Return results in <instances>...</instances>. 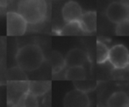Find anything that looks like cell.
<instances>
[{
  "label": "cell",
  "instance_id": "obj_20",
  "mask_svg": "<svg viewBox=\"0 0 129 107\" xmlns=\"http://www.w3.org/2000/svg\"><path fill=\"white\" fill-rule=\"evenodd\" d=\"M115 33L118 36H129V18L120 23L117 24L115 27Z\"/></svg>",
  "mask_w": 129,
  "mask_h": 107
},
{
  "label": "cell",
  "instance_id": "obj_21",
  "mask_svg": "<svg viewBox=\"0 0 129 107\" xmlns=\"http://www.w3.org/2000/svg\"><path fill=\"white\" fill-rule=\"evenodd\" d=\"M128 107H129V106H128Z\"/></svg>",
  "mask_w": 129,
  "mask_h": 107
},
{
  "label": "cell",
  "instance_id": "obj_12",
  "mask_svg": "<svg viewBox=\"0 0 129 107\" xmlns=\"http://www.w3.org/2000/svg\"><path fill=\"white\" fill-rule=\"evenodd\" d=\"M51 87L49 81H30L29 82V92L40 97L46 94Z\"/></svg>",
  "mask_w": 129,
  "mask_h": 107
},
{
  "label": "cell",
  "instance_id": "obj_1",
  "mask_svg": "<svg viewBox=\"0 0 129 107\" xmlns=\"http://www.w3.org/2000/svg\"><path fill=\"white\" fill-rule=\"evenodd\" d=\"M16 10L20 13L28 24H42L47 19L48 4L47 0H18Z\"/></svg>",
  "mask_w": 129,
  "mask_h": 107
},
{
  "label": "cell",
  "instance_id": "obj_7",
  "mask_svg": "<svg viewBox=\"0 0 129 107\" xmlns=\"http://www.w3.org/2000/svg\"><path fill=\"white\" fill-rule=\"evenodd\" d=\"M90 101L87 92L83 90H72L65 95L63 107H90Z\"/></svg>",
  "mask_w": 129,
  "mask_h": 107
},
{
  "label": "cell",
  "instance_id": "obj_4",
  "mask_svg": "<svg viewBox=\"0 0 129 107\" xmlns=\"http://www.w3.org/2000/svg\"><path fill=\"white\" fill-rule=\"evenodd\" d=\"M29 92V82L26 80L9 81L8 103L12 106H20L25 96Z\"/></svg>",
  "mask_w": 129,
  "mask_h": 107
},
{
  "label": "cell",
  "instance_id": "obj_17",
  "mask_svg": "<svg viewBox=\"0 0 129 107\" xmlns=\"http://www.w3.org/2000/svg\"><path fill=\"white\" fill-rule=\"evenodd\" d=\"M74 86L76 89L80 90H83L84 92H89L93 90L96 88V83L93 80H89V79H83V80L74 81Z\"/></svg>",
  "mask_w": 129,
  "mask_h": 107
},
{
  "label": "cell",
  "instance_id": "obj_15",
  "mask_svg": "<svg viewBox=\"0 0 129 107\" xmlns=\"http://www.w3.org/2000/svg\"><path fill=\"white\" fill-rule=\"evenodd\" d=\"M83 33V32L78 22L66 23L64 26L60 30V34L64 36H76Z\"/></svg>",
  "mask_w": 129,
  "mask_h": 107
},
{
  "label": "cell",
  "instance_id": "obj_5",
  "mask_svg": "<svg viewBox=\"0 0 129 107\" xmlns=\"http://www.w3.org/2000/svg\"><path fill=\"white\" fill-rule=\"evenodd\" d=\"M108 61L115 69H124L129 65V50L124 44H118L109 50Z\"/></svg>",
  "mask_w": 129,
  "mask_h": 107
},
{
  "label": "cell",
  "instance_id": "obj_11",
  "mask_svg": "<svg viewBox=\"0 0 129 107\" xmlns=\"http://www.w3.org/2000/svg\"><path fill=\"white\" fill-rule=\"evenodd\" d=\"M107 107H128L129 97L124 92H115L109 97L106 101Z\"/></svg>",
  "mask_w": 129,
  "mask_h": 107
},
{
  "label": "cell",
  "instance_id": "obj_3",
  "mask_svg": "<svg viewBox=\"0 0 129 107\" xmlns=\"http://www.w3.org/2000/svg\"><path fill=\"white\" fill-rule=\"evenodd\" d=\"M28 28V23L17 10H9L6 13L7 35L12 37L23 36Z\"/></svg>",
  "mask_w": 129,
  "mask_h": 107
},
{
  "label": "cell",
  "instance_id": "obj_14",
  "mask_svg": "<svg viewBox=\"0 0 129 107\" xmlns=\"http://www.w3.org/2000/svg\"><path fill=\"white\" fill-rule=\"evenodd\" d=\"M50 62L52 65L53 73L56 74L61 72L66 66V61L65 58L61 56V54L58 52H53L51 56H50Z\"/></svg>",
  "mask_w": 129,
  "mask_h": 107
},
{
  "label": "cell",
  "instance_id": "obj_19",
  "mask_svg": "<svg viewBox=\"0 0 129 107\" xmlns=\"http://www.w3.org/2000/svg\"><path fill=\"white\" fill-rule=\"evenodd\" d=\"M38 106H39L38 97L28 92L26 95L25 96L24 99L22 100L20 107H38Z\"/></svg>",
  "mask_w": 129,
  "mask_h": 107
},
{
  "label": "cell",
  "instance_id": "obj_2",
  "mask_svg": "<svg viewBox=\"0 0 129 107\" xmlns=\"http://www.w3.org/2000/svg\"><path fill=\"white\" fill-rule=\"evenodd\" d=\"M17 65L26 72L36 70L42 65L45 56L41 46L36 44H26L18 49L15 56Z\"/></svg>",
  "mask_w": 129,
  "mask_h": 107
},
{
  "label": "cell",
  "instance_id": "obj_10",
  "mask_svg": "<svg viewBox=\"0 0 129 107\" xmlns=\"http://www.w3.org/2000/svg\"><path fill=\"white\" fill-rule=\"evenodd\" d=\"M83 33L90 34L97 30V13L93 10L83 12V16L78 21Z\"/></svg>",
  "mask_w": 129,
  "mask_h": 107
},
{
  "label": "cell",
  "instance_id": "obj_16",
  "mask_svg": "<svg viewBox=\"0 0 129 107\" xmlns=\"http://www.w3.org/2000/svg\"><path fill=\"white\" fill-rule=\"evenodd\" d=\"M109 50L110 49L107 47L105 43L101 41L97 42V63L98 64H105L108 61Z\"/></svg>",
  "mask_w": 129,
  "mask_h": 107
},
{
  "label": "cell",
  "instance_id": "obj_18",
  "mask_svg": "<svg viewBox=\"0 0 129 107\" xmlns=\"http://www.w3.org/2000/svg\"><path fill=\"white\" fill-rule=\"evenodd\" d=\"M24 70H21L19 66L11 69L8 72V78L10 81H20L26 80V77L24 73Z\"/></svg>",
  "mask_w": 129,
  "mask_h": 107
},
{
  "label": "cell",
  "instance_id": "obj_6",
  "mask_svg": "<svg viewBox=\"0 0 129 107\" xmlns=\"http://www.w3.org/2000/svg\"><path fill=\"white\" fill-rule=\"evenodd\" d=\"M105 16L113 24H119L129 18V5L120 1L112 2L105 10Z\"/></svg>",
  "mask_w": 129,
  "mask_h": 107
},
{
  "label": "cell",
  "instance_id": "obj_8",
  "mask_svg": "<svg viewBox=\"0 0 129 107\" xmlns=\"http://www.w3.org/2000/svg\"><path fill=\"white\" fill-rule=\"evenodd\" d=\"M83 9L75 0H69L61 8V17L65 23L78 22L83 16Z\"/></svg>",
  "mask_w": 129,
  "mask_h": 107
},
{
  "label": "cell",
  "instance_id": "obj_13",
  "mask_svg": "<svg viewBox=\"0 0 129 107\" xmlns=\"http://www.w3.org/2000/svg\"><path fill=\"white\" fill-rule=\"evenodd\" d=\"M86 76V70L83 66H71L68 67L65 72L64 77L67 80H71L74 82V81L85 79Z\"/></svg>",
  "mask_w": 129,
  "mask_h": 107
},
{
  "label": "cell",
  "instance_id": "obj_9",
  "mask_svg": "<svg viewBox=\"0 0 129 107\" xmlns=\"http://www.w3.org/2000/svg\"><path fill=\"white\" fill-rule=\"evenodd\" d=\"M66 66H84L89 62V57L83 50L79 48L71 49L65 57Z\"/></svg>",
  "mask_w": 129,
  "mask_h": 107
}]
</instances>
